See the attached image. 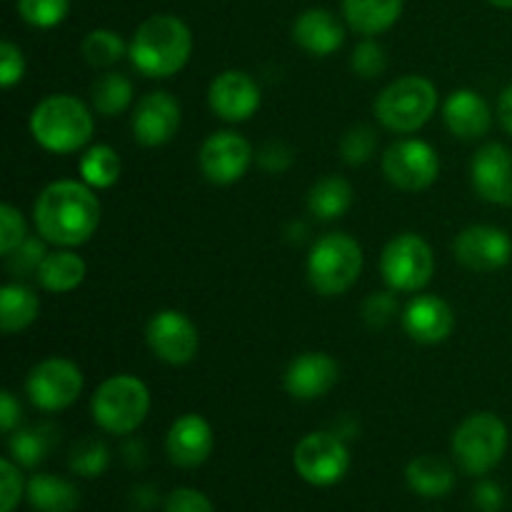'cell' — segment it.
<instances>
[{
    "label": "cell",
    "instance_id": "obj_36",
    "mask_svg": "<svg viewBox=\"0 0 512 512\" xmlns=\"http://www.w3.org/2000/svg\"><path fill=\"white\" fill-rule=\"evenodd\" d=\"M385 65H388L385 50L375 40H363V43L355 45L353 58H350V68H353L355 75H360L365 80H373L385 73Z\"/></svg>",
    "mask_w": 512,
    "mask_h": 512
},
{
    "label": "cell",
    "instance_id": "obj_26",
    "mask_svg": "<svg viewBox=\"0 0 512 512\" xmlns=\"http://www.w3.org/2000/svg\"><path fill=\"white\" fill-rule=\"evenodd\" d=\"M85 260L73 250H55V253L45 255V260L38 268V283L43 285L48 293H70L78 288L85 280Z\"/></svg>",
    "mask_w": 512,
    "mask_h": 512
},
{
    "label": "cell",
    "instance_id": "obj_24",
    "mask_svg": "<svg viewBox=\"0 0 512 512\" xmlns=\"http://www.w3.org/2000/svg\"><path fill=\"white\" fill-rule=\"evenodd\" d=\"M405 480L423 498H445L455 488V470L438 455H420L405 468Z\"/></svg>",
    "mask_w": 512,
    "mask_h": 512
},
{
    "label": "cell",
    "instance_id": "obj_30",
    "mask_svg": "<svg viewBox=\"0 0 512 512\" xmlns=\"http://www.w3.org/2000/svg\"><path fill=\"white\" fill-rule=\"evenodd\" d=\"M133 95L135 90L128 75L110 70L93 83V108L95 113L105 115V118H115V115L128 110V105L133 103Z\"/></svg>",
    "mask_w": 512,
    "mask_h": 512
},
{
    "label": "cell",
    "instance_id": "obj_32",
    "mask_svg": "<svg viewBox=\"0 0 512 512\" xmlns=\"http://www.w3.org/2000/svg\"><path fill=\"white\" fill-rule=\"evenodd\" d=\"M80 53L93 68H110L125 55V43L115 30L98 28L85 35V40L80 43Z\"/></svg>",
    "mask_w": 512,
    "mask_h": 512
},
{
    "label": "cell",
    "instance_id": "obj_3",
    "mask_svg": "<svg viewBox=\"0 0 512 512\" xmlns=\"http://www.w3.org/2000/svg\"><path fill=\"white\" fill-rule=\"evenodd\" d=\"M93 130L95 120L88 105L68 93L48 95L30 113V133L48 153H78L90 143Z\"/></svg>",
    "mask_w": 512,
    "mask_h": 512
},
{
    "label": "cell",
    "instance_id": "obj_44",
    "mask_svg": "<svg viewBox=\"0 0 512 512\" xmlns=\"http://www.w3.org/2000/svg\"><path fill=\"white\" fill-rule=\"evenodd\" d=\"M258 163L263 165L268 173H285V170L293 165V150L285 143H278V140H275V143H268L260 150Z\"/></svg>",
    "mask_w": 512,
    "mask_h": 512
},
{
    "label": "cell",
    "instance_id": "obj_10",
    "mask_svg": "<svg viewBox=\"0 0 512 512\" xmlns=\"http://www.w3.org/2000/svg\"><path fill=\"white\" fill-rule=\"evenodd\" d=\"M25 390L35 408L45 413H58V410L70 408L83 393V373L68 358L40 360L30 370Z\"/></svg>",
    "mask_w": 512,
    "mask_h": 512
},
{
    "label": "cell",
    "instance_id": "obj_16",
    "mask_svg": "<svg viewBox=\"0 0 512 512\" xmlns=\"http://www.w3.org/2000/svg\"><path fill=\"white\" fill-rule=\"evenodd\" d=\"M260 100H263L260 85L243 70H225L208 88L210 110L228 123H243L253 118L260 108Z\"/></svg>",
    "mask_w": 512,
    "mask_h": 512
},
{
    "label": "cell",
    "instance_id": "obj_8",
    "mask_svg": "<svg viewBox=\"0 0 512 512\" xmlns=\"http://www.w3.org/2000/svg\"><path fill=\"white\" fill-rule=\"evenodd\" d=\"M380 273L393 293H420L435 273L433 248L420 235H395L380 255Z\"/></svg>",
    "mask_w": 512,
    "mask_h": 512
},
{
    "label": "cell",
    "instance_id": "obj_5",
    "mask_svg": "<svg viewBox=\"0 0 512 512\" xmlns=\"http://www.w3.org/2000/svg\"><path fill=\"white\" fill-rule=\"evenodd\" d=\"M438 110V90L423 75L393 80L375 100V118L400 135L418 133Z\"/></svg>",
    "mask_w": 512,
    "mask_h": 512
},
{
    "label": "cell",
    "instance_id": "obj_11",
    "mask_svg": "<svg viewBox=\"0 0 512 512\" xmlns=\"http://www.w3.org/2000/svg\"><path fill=\"white\" fill-rule=\"evenodd\" d=\"M383 173L395 188L418 193L438 180L440 158L433 145H428L425 140L405 138L385 150Z\"/></svg>",
    "mask_w": 512,
    "mask_h": 512
},
{
    "label": "cell",
    "instance_id": "obj_13",
    "mask_svg": "<svg viewBox=\"0 0 512 512\" xmlns=\"http://www.w3.org/2000/svg\"><path fill=\"white\" fill-rule=\"evenodd\" d=\"M200 170L215 185H233L248 173L253 148L248 140L233 130L213 133L200 148Z\"/></svg>",
    "mask_w": 512,
    "mask_h": 512
},
{
    "label": "cell",
    "instance_id": "obj_31",
    "mask_svg": "<svg viewBox=\"0 0 512 512\" xmlns=\"http://www.w3.org/2000/svg\"><path fill=\"white\" fill-rule=\"evenodd\" d=\"M120 173H123V163L110 145H93L80 158V178L90 188H113L120 180Z\"/></svg>",
    "mask_w": 512,
    "mask_h": 512
},
{
    "label": "cell",
    "instance_id": "obj_4",
    "mask_svg": "<svg viewBox=\"0 0 512 512\" xmlns=\"http://www.w3.org/2000/svg\"><path fill=\"white\" fill-rule=\"evenodd\" d=\"M93 420L110 435H130L150 413V390L135 375H113L98 385L90 400Z\"/></svg>",
    "mask_w": 512,
    "mask_h": 512
},
{
    "label": "cell",
    "instance_id": "obj_47",
    "mask_svg": "<svg viewBox=\"0 0 512 512\" xmlns=\"http://www.w3.org/2000/svg\"><path fill=\"white\" fill-rule=\"evenodd\" d=\"M490 5H495V8H503V10H512V0H488Z\"/></svg>",
    "mask_w": 512,
    "mask_h": 512
},
{
    "label": "cell",
    "instance_id": "obj_17",
    "mask_svg": "<svg viewBox=\"0 0 512 512\" xmlns=\"http://www.w3.org/2000/svg\"><path fill=\"white\" fill-rule=\"evenodd\" d=\"M475 193L493 205H512V153L505 145L488 143L470 163Z\"/></svg>",
    "mask_w": 512,
    "mask_h": 512
},
{
    "label": "cell",
    "instance_id": "obj_45",
    "mask_svg": "<svg viewBox=\"0 0 512 512\" xmlns=\"http://www.w3.org/2000/svg\"><path fill=\"white\" fill-rule=\"evenodd\" d=\"M20 415H23V410H20V403L15 400V395L10 390H3L0 393V428H3V433L10 435L13 430H18Z\"/></svg>",
    "mask_w": 512,
    "mask_h": 512
},
{
    "label": "cell",
    "instance_id": "obj_29",
    "mask_svg": "<svg viewBox=\"0 0 512 512\" xmlns=\"http://www.w3.org/2000/svg\"><path fill=\"white\" fill-rule=\"evenodd\" d=\"M55 445V430L50 425H30V428H18L10 433L8 448L10 458L20 468H38L50 455Z\"/></svg>",
    "mask_w": 512,
    "mask_h": 512
},
{
    "label": "cell",
    "instance_id": "obj_18",
    "mask_svg": "<svg viewBox=\"0 0 512 512\" xmlns=\"http://www.w3.org/2000/svg\"><path fill=\"white\" fill-rule=\"evenodd\" d=\"M170 463L178 468H200L213 453V428L198 413L180 415L165 438Z\"/></svg>",
    "mask_w": 512,
    "mask_h": 512
},
{
    "label": "cell",
    "instance_id": "obj_14",
    "mask_svg": "<svg viewBox=\"0 0 512 512\" xmlns=\"http://www.w3.org/2000/svg\"><path fill=\"white\" fill-rule=\"evenodd\" d=\"M453 253L465 268L475 273H495L512 258V240L503 228L495 225H470L458 233Z\"/></svg>",
    "mask_w": 512,
    "mask_h": 512
},
{
    "label": "cell",
    "instance_id": "obj_21",
    "mask_svg": "<svg viewBox=\"0 0 512 512\" xmlns=\"http://www.w3.org/2000/svg\"><path fill=\"white\" fill-rule=\"evenodd\" d=\"M443 120L455 138L478 140L490 130L493 113H490L483 95L470 88H460L450 93L448 100H445Z\"/></svg>",
    "mask_w": 512,
    "mask_h": 512
},
{
    "label": "cell",
    "instance_id": "obj_20",
    "mask_svg": "<svg viewBox=\"0 0 512 512\" xmlns=\"http://www.w3.org/2000/svg\"><path fill=\"white\" fill-rule=\"evenodd\" d=\"M338 363L328 353H303L285 370V390L298 400H318L338 383Z\"/></svg>",
    "mask_w": 512,
    "mask_h": 512
},
{
    "label": "cell",
    "instance_id": "obj_28",
    "mask_svg": "<svg viewBox=\"0 0 512 512\" xmlns=\"http://www.w3.org/2000/svg\"><path fill=\"white\" fill-rule=\"evenodd\" d=\"M353 203V188L340 175H328L318 180L308 193V208L320 220H338L348 213Z\"/></svg>",
    "mask_w": 512,
    "mask_h": 512
},
{
    "label": "cell",
    "instance_id": "obj_34",
    "mask_svg": "<svg viewBox=\"0 0 512 512\" xmlns=\"http://www.w3.org/2000/svg\"><path fill=\"white\" fill-rule=\"evenodd\" d=\"M70 0H18V13L33 28H55L65 20Z\"/></svg>",
    "mask_w": 512,
    "mask_h": 512
},
{
    "label": "cell",
    "instance_id": "obj_25",
    "mask_svg": "<svg viewBox=\"0 0 512 512\" xmlns=\"http://www.w3.org/2000/svg\"><path fill=\"white\" fill-rule=\"evenodd\" d=\"M25 495L35 512H75L80 505L78 488L70 480L53 473L33 475Z\"/></svg>",
    "mask_w": 512,
    "mask_h": 512
},
{
    "label": "cell",
    "instance_id": "obj_7",
    "mask_svg": "<svg viewBox=\"0 0 512 512\" xmlns=\"http://www.w3.org/2000/svg\"><path fill=\"white\" fill-rule=\"evenodd\" d=\"M508 425L495 413H473L453 435V455L468 475H488L508 450Z\"/></svg>",
    "mask_w": 512,
    "mask_h": 512
},
{
    "label": "cell",
    "instance_id": "obj_39",
    "mask_svg": "<svg viewBox=\"0 0 512 512\" xmlns=\"http://www.w3.org/2000/svg\"><path fill=\"white\" fill-rule=\"evenodd\" d=\"M0 483H3V505H0V512H13L18 508L20 498H23V490L28 488V485H23L20 465L15 460H0Z\"/></svg>",
    "mask_w": 512,
    "mask_h": 512
},
{
    "label": "cell",
    "instance_id": "obj_40",
    "mask_svg": "<svg viewBox=\"0 0 512 512\" xmlns=\"http://www.w3.org/2000/svg\"><path fill=\"white\" fill-rule=\"evenodd\" d=\"M25 75V55L23 50L18 48L10 40H3L0 43V85L3 88H13L23 80Z\"/></svg>",
    "mask_w": 512,
    "mask_h": 512
},
{
    "label": "cell",
    "instance_id": "obj_9",
    "mask_svg": "<svg viewBox=\"0 0 512 512\" xmlns=\"http://www.w3.org/2000/svg\"><path fill=\"white\" fill-rule=\"evenodd\" d=\"M295 473L310 485L330 488L340 483L350 468L348 445L335 433H310L295 445Z\"/></svg>",
    "mask_w": 512,
    "mask_h": 512
},
{
    "label": "cell",
    "instance_id": "obj_42",
    "mask_svg": "<svg viewBox=\"0 0 512 512\" xmlns=\"http://www.w3.org/2000/svg\"><path fill=\"white\" fill-rule=\"evenodd\" d=\"M165 512H215V508L200 490L178 488L165 498Z\"/></svg>",
    "mask_w": 512,
    "mask_h": 512
},
{
    "label": "cell",
    "instance_id": "obj_41",
    "mask_svg": "<svg viewBox=\"0 0 512 512\" xmlns=\"http://www.w3.org/2000/svg\"><path fill=\"white\" fill-rule=\"evenodd\" d=\"M45 248L40 240H25L20 248H15L13 253L8 255V265L15 275H28L38 273L40 263L45 260Z\"/></svg>",
    "mask_w": 512,
    "mask_h": 512
},
{
    "label": "cell",
    "instance_id": "obj_23",
    "mask_svg": "<svg viewBox=\"0 0 512 512\" xmlns=\"http://www.w3.org/2000/svg\"><path fill=\"white\" fill-rule=\"evenodd\" d=\"M403 5L405 0H343V15L355 33L373 38L398 23Z\"/></svg>",
    "mask_w": 512,
    "mask_h": 512
},
{
    "label": "cell",
    "instance_id": "obj_6",
    "mask_svg": "<svg viewBox=\"0 0 512 512\" xmlns=\"http://www.w3.org/2000/svg\"><path fill=\"white\" fill-rule=\"evenodd\" d=\"M363 273V248L348 233H328L308 255V280L320 295H343Z\"/></svg>",
    "mask_w": 512,
    "mask_h": 512
},
{
    "label": "cell",
    "instance_id": "obj_33",
    "mask_svg": "<svg viewBox=\"0 0 512 512\" xmlns=\"http://www.w3.org/2000/svg\"><path fill=\"white\" fill-rule=\"evenodd\" d=\"M68 465L80 478H98L108 470L110 450L98 438H83L70 448Z\"/></svg>",
    "mask_w": 512,
    "mask_h": 512
},
{
    "label": "cell",
    "instance_id": "obj_27",
    "mask_svg": "<svg viewBox=\"0 0 512 512\" xmlns=\"http://www.w3.org/2000/svg\"><path fill=\"white\" fill-rule=\"evenodd\" d=\"M40 313L38 295L23 283L3 285L0 290V328L5 335L20 333V330L30 328Z\"/></svg>",
    "mask_w": 512,
    "mask_h": 512
},
{
    "label": "cell",
    "instance_id": "obj_43",
    "mask_svg": "<svg viewBox=\"0 0 512 512\" xmlns=\"http://www.w3.org/2000/svg\"><path fill=\"white\" fill-rule=\"evenodd\" d=\"M473 505L478 512H503L505 493L493 480H483L473 490Z\"/></svg>",
    "mask_w": 512,
    "mask_h": 512
},
{
    "label": "cell",
    "instance_id": "obj_19",
    "mask_svg": "<svg viewBox=\"0 0 512 512\" xmlns=\"http://www.w3.org/2000/svg\"><path fill=\"white\" fill-rule=\"evenodd\" d=\"M453 325V308L443 298H438V295H418L403 310V328L415 343H443L453 333Z\"/></svg>",
    "mask_w": 512,
    "mask_h": 512
},
{
    "label": "cell",
    "instance_id": "obj_37",
    "mask_svg": "<svg viewBox=\"0 0 512 512\" xmlns=\"http://www.w3.org/2000/svg\"><path fill=\"white\" fill-rule=\"evenodd\" d=\"M25 240H28V225H25V218L20 215V210L8 203L0 205V253L8 258Z\"/></svg>",
    "mask_w": 512,
    "mask_h": 512
},
{
    "label": "cell",
    "instance_id": "obj_15",
    "mask_svg": "<svg viewBox=\"0 0 512 512\" xmlns=\"http://www.w3.org/2000/svg\"><path fill=\"white\" fill-rule=\"evenodd\" d=\"M180 103L165 90L143 95L133 110V135L145 148H160L170 143L180 130Z\"/></svg>",
    "mask_w": 512,
    "mask_h": 512
},
{
    "label": "cell",
    "instance_id": "obj_35",
    "mask_svg": "<svg viewBox=\"0 0 512 512\" xmlns=\"http://www.w3.org/2000/svg\"><path fill=\"white\" fill-rule=\"evenodd\" d=\"M378 148V133L370 125L360 123L345 133L343 143H340V155L348 165H363L368 163Z\"/></svg>",
    "mask_w": 512,
    "mask_h": 512
},
{
    "label": "cell",
    "instance_id": "obj_1",
    "mask_svg": "<svg viewBox=\"0 0 512 512\" xmlns=\"http://www.w3.org/2000/svg\"><path fill=\"white\" fill-rule=\"evenodd\" d=\"M100 200L80 180H55L33 205V220L45 243L75 248L88 243L100 225Z\"/></svg>",
    "mask_w": 512,
    "mask_h": 512
},
{
    "label": "cell",
    "instance_id": "obj_46",
    "mask_svg": "<svg viewBox=\"0 0 512 512\" xmlns=\"http://www.w3.org/2000/svg\"><path fill=\"white\" fill-rule=\"evenodd\" d=\"M498 118H500V125H503L505 133L512 135V85H508V88L500 93Z\"/></svg>",
    "mask_w": 512,
    "mask_h": 512
},
{
    "label": "cell",
    "instance_id": "obj_38",
    "mask_svg": "<svg viewBox=\"0 0 512 512\" xmlns=\"http://www.w3.org/2000/svg\"><path fill=\"white\" fill-rule=\"evenodd\" d=\"M398 315V298L393 293H373L363 303V320L370 328H385Z\"/></svg>",
    "mask_w": 512,
    "mask_h": 512
},
{
    "label": "cell",
    "instance_id": "obj_12",
    "mask_svg": "<svg viewBox=\"0 0 512 512\" xmlns=\"http://www.w3.org/2000/svg\"><path fill=\"white\" fill-rule=\"evenodd\" d=\"M148 348L168 365H188L198 355L200 335L193 320L180 310H160L145 330Z\"/></svg>",
    "mask_w": 512,
    "mask_h": 512
},
{
    "label": "cell",
    "instance_id": "obj_2",
    "mask_svg": "<svg viewBox=\"0 0 512 512\" xmlns=\"http://www.w3.org/2000/svg\"><path fill=\"white\" fill-rule=\"evenodd\" d=\"M193 53L190 28L175 15H153L143 20L128 45L133 68L145 78H173L188 65Z\"/></svg>",
    "mask_w": 512,
    "mask_h": 512
},
{
    "label": "cell",
    "instance_id": "obj_22",
    "mask_svg": "<svg viewBox=\"0 0 512 512\" xmlns=\"http://www.w3.org/2000/svg\"><path fill=\"white\" fill-rule=\"evenodd\" d=\"M293 38L310 55L325 58V55H333L335 50H340L345 40V30L330 10L310 8L300 13L298 20H295Z\"/></svg>",
    "mask_w": 512,
    "mask_h": 512
}]
</instances>
